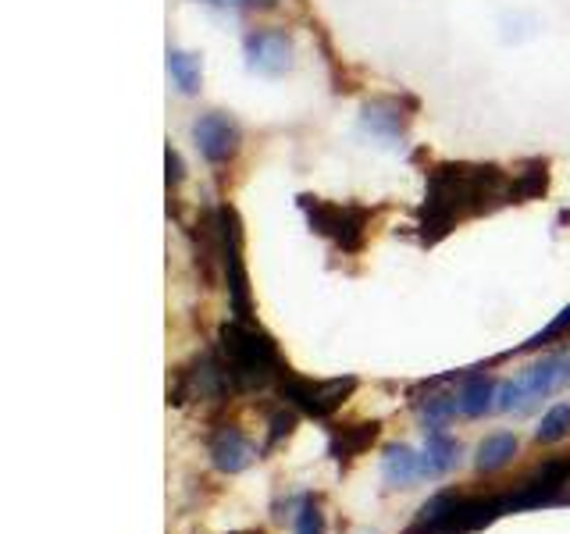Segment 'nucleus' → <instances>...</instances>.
<instances>
[{
    "label": "nucleus",
    "instance_id": "9",
    "mask_svg": "<svg viewBox=\"0 0 570 534\" xmlns=\"http://www.w3.org/2000/svg\"><path fill=\"white\" fill-rule=\"evenodd\" d=\"M410 125H414V103L400 97H374L361 107V118H356L361 136L389 150H400L410 139Z\"/></svg>",
    "mask_w": 570,
    "mask_h": 534
},
{
    "label": "nucleus",
    "instance_id": "16",
    "mask_svg": "<svg viewBox=\"0 0 570 534\" xmlns=\"http://www.w3.org/2000/svg\"><path fill=\"white\" fill-rule=\"evenodd\" d=\"M168 79L183 97H196L204 86V58L193 50H168Z\"/></svg>",
    "mask_w": 570,
    "mask_h": 534
},
{
    "label": "nucleus",
    "instance_id": "19",
    "mask_svg": "<svg viewBox=\"0 0 570 534\" xmlns=\"http://www.w3.org/2000/svg\"><path fill=\"white\" fill-rule=\"evenodd\" d=\"M513 453H517V435L513 432H495L489 438H481L478 456H474V467L481 474H492L499 467H507V463L513 459Z\"/></svg>",
    "mask_w": 570,
    "mask_h": 534
},
{
    "label": "nucleus",
    "instance_id": "24",
    "mask_svg": "<svg viewBox=\"0 0 570 534\" xmlns=\"http://www.w3.org/2000/svg\"><path fill=\"white\" fill-rule=\"evenodd\" d=\"M196 4H207L218 11H272L278 0H196Z\"/></svg>",
    "mask_w": 570,
    "mask_h": 534
},
{
    "label": "nucleus",
    "instance_id": "22",
    "mask_svg": "<svg viewBox=\"0 0 570 534\" xmlns=\"http://www.w3.org/2000/svg\"><path fill=\"white\" fill-rule=\"evenodd\" d=\"M296 534H325V513L314 498H303L296 510Z\"/></svg>",
    "mask_w": 570,
    "mask_h": 534
},
{
    "label": "nucleus",
    "instance_id": "23",
    "mask_svg": "<svg viewBox=\"0 0 570 534\" xmlns=\"http://www.w3.org/2000/svg\"><path fill=\"white\" fill-rule=\"evenodd\" d=\"M267 427H272V432H267V449H275V445L282 442V438H289L293 435V427H296V414L293 409H275L272 417H267Z\"/></svg>",
    "mask_w": 570,
    "mask_h": 534
},
{
    "label": "nucleus",
    "instance_id": "2",
    "mask_svg": "<svg viewBox=\"0 0 570 534\" xmlns=\"http://www.w3.org/2000/svg\"><path fill=\"white\" fill-rule=\"evenodd\" d=\"M218 353L228 367V378L236 392H249V388H264L282 378V356L275 338L264 328H257L254 320H236L232 317L228 325H222L218 332Z\"/></svg>",
    "mask_w": 570,
    "mask_h": 534
},
{
    "label": "nucleus",
    "instance_id": "18",
    "mask_svg": "<svg viewBox=\"0 0 570 534\" xmlns=\"http://www.w3.org/2000/svg\"><path fill=\"white\" fill-rule=\"evenodd\" d=\"M549 189V165L546 160H524L521 168L513 171V204H528V200H542Z\"/></svg>",
    "mask_w": 570,
    "mask_h": 534
},
{
    "label": "nucleus",
    "instance_id": "1",
    "mask_svg": "<svg viewBox=\"0 0 570 534\" xmlns=\"http://www.w3.org/2000/svg\"><path fill=\"white\" fill-rule=\"evenodd\" d=\"M513 204V175L499 165H478V160H442L428 171L424 207L417 218L421 243L445 239L456 225Z\"/></svg>",
    "mask_w": 570,
    "mask_h": 534
},
{
    "label": "nucleus",
    "instance_id": "17",
    "mask_svg": "<svg viewBox=\"0 0 570 534\" xmlns=\"http://www.w3.org/2000/svg\"><path fill=\"white\" fill-rule=\"evenodd\" d=\"M495 392L499 385L492 378H485V374H471L468 382L460 385L456 399H460V414L463 417H485L495 409Z\"/></svg>",
    "mask_w": 570,
    "mask_h": 534
},
{
    "label": "nucleus",
    "instance_id": "4",
    "mask_svg": "<svg viewBox=\"0 0 570 534\" xmlns=\"http://www.w3.org/2000/svg\"><path fill=\"white\" fill-rule=\"evenodd\" d=\"M214 246H218V267L228 285V303L236 320H254V303H249V278L243 264V221L236 207H214Z\"/></svg>",
    "mask_w": 570,
    "mask_h": 534
},
{
    "label": "nucleus",
    "instance_id": "6",
    "mask_svg": "<svg viewBox=\"0 0 570 534\" xmlns=\"http://www.w3.org/2000/svg\"><path fill=\"white\" fill-rule=\"evenodd\" d=\"M570 385V356H546L542 364L528 367L521 378L503 382L495 392V409H528L531 403H539L552 396L557 388Z\"/></svg>",
    "mask_w": 570,
    "mask_h": 534
},
{
    "label": "nucleus",
    "instance_id": "25",
    "mask_svg": "<svg viewBox=\"0 0 570 534\" xmlns=\"http://www.w3.org/2000/svg\"><path fill=\"white\" fill-rule=\"evenodd\" d=\"M570 332V307L557 317V320H552V325L546 328V332H539V335H534L531 338V343H528V349H534V346H546V343H552V338H560V335H567Z\"/></svg>",
    "mask_w": 570,
    "mask_h": 534
},
{
    "label": "nucleus",
    "instance_id": "12",
    "mask_svg": "<svg viewBox=\"0 0 570 534\" xmlns=\"http://www.w3.org/2000/svg\"><path fill=\"white\" fill-rule=\"evenodd\" d=\"M257 459V449L236 424H225L210 435V463L222 474H243Z\"/></svg>",
    "mask_w": 570,
    "mask_h": 534
},
{
    "label": "nucleus",
    "instance_id": "21",
    "mask_svg": "<svg viewBox=\"0 0 570 534\" xmlns=\"http://www.w3.org/2000/svg\"><path fill=\"white\" fill-rule=\"evenodd\" d=\"M570 435V403H560V406H552L549 414L542 417L539 424V432H534V438L552 445V442H563Z\"/></svg>",
    "mask_w": 570,
    "mask_h": 534
},
{
    "label": "nucleus",
    "instance_id": "14",
    "mask_svg": "<svg viewBox=\"0 0 570 534\" xmlns=\"http://www.w3.org/2000/svg\"><path fill=\"white\" fill-rule=\"evenodd\" d=\"M382 435V424L379 421H361V424H346V427H338V432L332 435V445H328V453L338 459V463H346L353 456H361L364 449H371L374 438Z\"/></svg>",
    "mask_w": 570,
    "mask_h": 534
},
{
    "label": "nucleus",
    "instance_id": "5",
    "mask_svg": "<svg viewBox=\"0 0 570 534\" xmlns=\"http://www.w3.org/2000/svg\"><path fill=\"white\" fill-rule=\"evenodd\" d=\"M299 210L321 239H328L343 254H361L371 225V210L361 204H332L321 196H299Z\"/></svg>",
    "mask_w": 570,
    "mask_h": 534
},
{
    "label": "nucleus",
    "instance_id": "20",
    "mask_svg": "<svg viewBox=\"0 0 570 534\" xmlns=\"http://www.w3.org/2000/svg\"><path fill=\"white\" fill-rule=\"evenodd\" d=\"M460 414V399L456 396H432L421 406V421H424V432H442L445 424Z\"/></svg>",
    "mask_w": 570,
    "mask_h": 534
},
{
    "label": "nucleus",
    "instance_id": "15",
    "mask_svg": "<svg viewBox=\"0 0 570 534\" xmlns=\"http://www.w3.org/2000/svg\"><path fill=\"white\" fill-rule=\"evenodd\" d=\"M382 477L392 488H410L414 481H421V453H414L410 445H389L382 456Z\"/></svg>",
    "mask_w": 570,
    "mask_h": 534
},
{
    "label": "nucleus",
    "instance_id": "27",
    "mask_svg": "<svg viewBox=\"0 0 570 534\" xmlns=\"http://www.w3.org/2000/svg\"><path fill=\"white\" fill-rule=\"evenodd\" d=\"M232 534H264V531H232Z\"/></svg>",
    "mask_w": 570,
    "mask_h": 534
},
{
    "label": "nucleus",
    "instance_id": "10",
    "mask_svg": "<svg viewBox=\"0 0 570 534\" xmlns=\"http://www.w3.org/2000/svg\"><path fill=\"white\" fill-rule=\"evenodd\" d=\"M246 68L261 79H285L296 65V43L293 36L278 26H261L249 29L243 40Z\"/></svg>",
    "mask_w": 570,
    "mask_h": 534
},
{
    "label": "nucleus",
    "instance_id": "13",
    "mask_svg": "<svg viewBox=\"0 0 570 534\" xmlns=\"http://www.w3.org/2000/svg\"><path fill=\"white\" fill-rule=\"evenodd\" d=\"M456 463H460V442L445 432H428L421 453V481H435L442 474H450Z\"/></svg>",
    "mask_w": 570,
    "mask_h": 534
},
{
    "label": "nucleus",
    "instance_id": "11",
    "mask_svg": "<svg viewBox=\"0 0 570 534\" xmlns=\"http://www.w3.org/2000/svg\"><path fill=\"white\" fill-rule=\"evenodd\" d=\"M193 142L207 165H228L243 147V125L228 111H207L193 121Z\"/></svg>",
    "mask_w": 570,
    "mask_h": 534
},
{
    "label": "nucleus",
    "instance_id": "26",
    "mask_svg": "<svg viewBox=\"0 0 570 534\" xmlns=\"http://www.w3.org/2000/svg\"><path fill=\"white\" fill-rule=\"evenodd\" d=\"M165 165H168V186H178L186 178V165H183V157H178V150H165Z\"/></svg>",
    "mask_w": 570,
    "mask_h": 534
},
{
    "label": "nucleus",
    "instance_id": "8",
    "mask_svg": "<svg viewBox=\"0 0 570 534\" xmlns=\"http://www.w3.org/2000/svg\"><path fill=\"white\" fill-rule=\"evenodd\" d=\"M232 388V378H228V367L222 360L218 349H207L200 353L189 367L178 370L175 378V388L168 392L175 406H183L189 399H200V403H214V399H225Z\"/></svg>",
    "mask_w": 570,
    "mask_h": 534
},
{
    "label": "nucleus",
    "instance_id": "3",
    "mask_svg": "<svg viewBox=\"0 0 570 534\" xmlns=\"http://www.w3.org/2000/svg\"><path fill=\"white\" fill-rule=\"evenodd\" d=\"M507 510V495H456L439 492L421 506L414 527L406 534H471L499 521Z\"/></svg>",
    "mask_w": 570,
    "mask_h": 534
},
{
    "label": "nucleus",
    "instance_id": "7",
    "mask_svg": "<svg viewBox=\"0 0 570 534\" xmlns=\"http://www.w3.org/2000/svg\"><path fill=\"white\" fill-rule=\"evenodd\" d=\"M275 388H278V396H282L285 403L299 409V414L325 421V417H332L335 409L353 396L356 378L311 382V378H296V374H293L289 367H285V370H282V378L275 382Z\"/></svg>",
    "mask_w": 570,
    "mask_h": 534
}]
</instances>
